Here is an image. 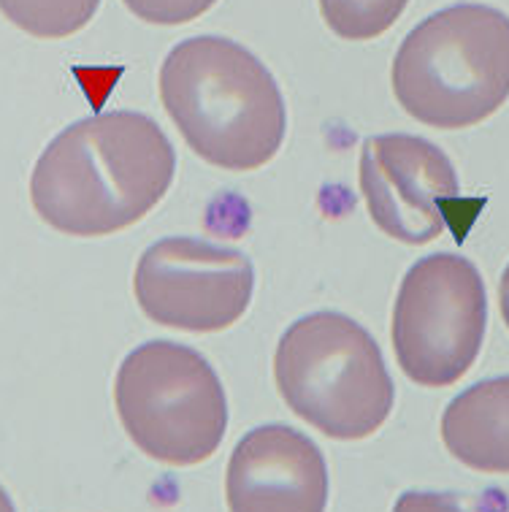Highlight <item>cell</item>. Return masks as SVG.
I'll return each mask as SVG.
<instances>
[{
	"label": "cell",
	"instance_id": "4fadbf2b",
	"mask_svg": "<svg viewBox=\"0 0 509 512\" xmlns=\"http://www.w3.org/2000/svg\"><path fill=\"white\" fill-rule=\"evenodd\" d=\"M393 512H509V499L501 488H485L480 494L407 491L398 496Z\"/></svg>",
	"mask_w": 509,
	"mask_h": 512
},
{
	"label": "cell",
	"instance_id": "52a82bcc",
	"mask_svg": "<svg viewBox=\"0 0 509 512\" xmlns=\"http://www.w3.org/2000/svg\"><path fill=\"white\" fill-rule=\"evenodd\" d=\"M133 293L141 312L158 326L217 334L239 323L250 307L255 266L231 247L168 236L141 252Z\"/></svg>",
	"mask_w": 509,
	"mask_h": 512
},
{
	"label": "cell",
	"instance_id": "9a60e30c",
	"mask_svg": "<svg viewBox=\"0 0 509 512\" xmlns=\"http://www.w3.org/2000/svg\"><path fill=\"white\" fill-rule=\"evenodd\" d=\"M499 304H501V317L509 328V266L501 274V285H499Z\"/></svg>",
	"mask_w": 509,
	"mask_h": 512
},
{
	"label": "cell",
	"instance_id": "30bf717a",
	"mask_svg": "<svg viewBox=\"0 0 509 512\" xmlns=\"http://www.w3.org/2000/svg\"><path fill=\"white\" fill-rule=\"evenodd\" d=\"M442 442L482 475H509V374L458 393L442 415Z\"/></svg>",
	"mask_w": 509,
	"mask_h": 512
},
{
	"label": "cell",
	"instance_id": "ba28073f",
	"mask_svg": "<svg viewBox=\"0 0 509 512\" xmlns=\"http://www.w3.org/2000/svg\"><path fill=\"white\" fill-rule=\"evenodd\" d=\"M361 193L385 236L420 247L445 233V206L458 198L461 182L434 141L385 133L363 141Z\"/></svg>",
	"mask_w": 509,
	"mask_h": 512
},
{
	"label": "cell",
	"instance_id": "3957f363",
	"mask_svg": "<svg viewBox=\"0 0 509 512\" xmlns=\"http://www.w3.org/2000/svg\"><path fill=\"white\" fill-rule=\"evenodd\" d=\"M398 106L428 128L463 131L509 98V17L482 3H458L423 19L393 60Z\"/></svg>",
	"mask_w": 509,
	"mask_h": 512
},
{
	"label": "cell",
	"instance_id": "7a4b0ae2",
	"mask_svg": "<svg viewBox=\"0 0 509 512\" xmlns=\"http://www.w3.org/2000/svg\"><path fill=\"white\" fill-rule=\"evenodd\" d=\"M160 101L195 155L225 171L266 166L285 141L277 79L231 38L179 41L160 66Z\"/></svg>",
	"mask_w": 509,
	"mask_h": 512
},
{
	"label": "cell",
	"instance_id": "8fae6325",
	"mask_svg": "<svg viewBox=\"0 0 509 512\" xmlns=\"http://www.w3.org/2000/svg\"><path fill=\"white\" fill-rule=\"evenodd\" d=\"M101 0H0V14L28 36L57 41L79 33Z\"/></svg>",
	"mask_w": 509,
	"mask_h": 512
},
{
	"label": "cell",
	"instance_id": "9c48e42d",
	"mask_svg": "<svg viewBox=\"0 0 509 512\" xmlns=\"http://www.w3.org/2000/svg\"><path fill=\"white\" fill-rule=\"evenodd\" d=\"M231 512H325L328 466L301 431L269 423L236 442L225 472Z\"/></svg>",
	"mask_w": 509,
	"mask_h": 512
},
{
	"label": "cell",
	"instance_id": "277c9868",
	"mask_svg": "<svg viewBox=\"0 0 509 512\" xmlns=\"http://www.w3.org/2000/svg\"><path fill=\"white\" fill-rule=\"evenodd\" d=\"M274 380L293 415L342 442L380 431L396 401L380 345L342 312H312L287 328Z\"/></svg>",
	"mask_w": 509,
	"mask_h": 512
},
{
	"label": "cell",
	"instance_id": "2e32d148",
	"mask_svg": "<svg viewBox=\"0 0 509 512\" xmlns=\"http://www.w3.org/2000/svg\"><path fill=\"white\" fill-rule=\"evenodd\" d=\"M0 512H17V507H14V502H11L9 491L0 485Z\"/></svg>",
	"mask_w": 509,
	"mask_h": 512
},
{
	"label": "cell",
	"instance_id": "6da1fadb",
	"mask_svg": "<svg viewBox=\"0 0 509 512\" xmlns=\"http://www.w3.org/2000/svg\"><path fill=\"white\" fill-rule=\"evenodd\" d=\"M176 152L141 112L84 117L49 141L30 177V201L55 231L98 239L155 209L174 182Z\"/></svg>",
	"mask_w": 509,
	"mask_h": 512
},
{
	"label": "cell",
	"instance_id": "7c38bea8",
	"mask_svg": "<svg viewBox=\"0 0 509 512\" xmlns=\"http://www.w3.org/2000/svg\"><path fill=\"white\" fill-rule=\"evenodd\" d=\"M409 0H320L325 25L347 41H371L388 33Z\"/></svg>",
	"mask_w": 509,
	"mask_h": 512
},
{
	"label": "cell",
	"instance_id": "5b68a950",
	"mask_svg": "<svg viewBox=\"0 0 509 512\" xmlns=\"http://www.w3.org/2000/svg\"><path fill=\"white\" fill-rule=\"evenodd\" d=\"M114 404L130 442L168 466L204 464L228 429V399L212 364L168 339L144 342L125 355Z\"/></svg>",
	"mask_w": 509,
	"mask_h": 512
},
{
	"label": "cell",
	"instance_id": "8992f818",
	"mask_svg": "<svg viewBox=\"0 0 509 512\" xmlns=\"http://www.w3.org/2000/svg\"><path fill=\"white\" fill-rule=\"evenodd\" d=\"M488 328V293L469 258L426 255L404 274L393 307V350L420 388H447L477 361Z\"/></svg>",
	"mask_w": 509,
	"mask_h": 512
},
{
	"label": "cell",
	"instance_id": "5bb4252c",
	"mask_svg": "<svg viewBox=\"0 0 509 512\" xmlns=\"http://www.w3.org/2000/svg\"><path fill=\"white\" fill-rule=\"evenodd\" d=\"M149 25H187L212 9L217 0H122Z\"/></svg>",
	"mask_w": 509,
	"mask_h": 512
}]
</instances>
